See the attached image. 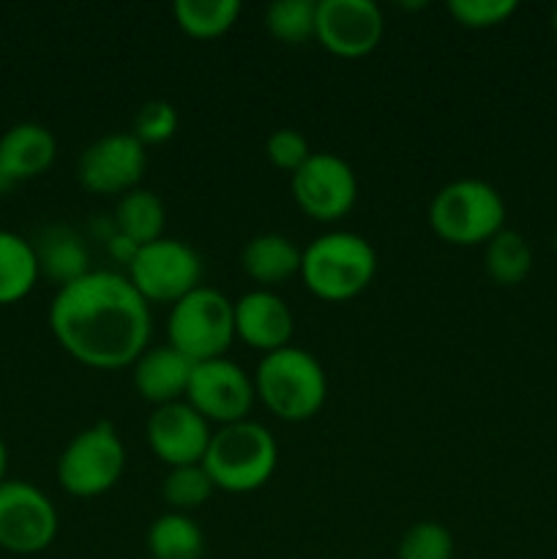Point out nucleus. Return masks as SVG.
I'll list each match as a JSON object with an SVG mask.
<instances>
[{
    "label": "nucleus",
    "instance_id": "nucleus-13",
    "mask_svg": "<svg viewBox=\"0 0 557 559\" xmlns=\"http://www.w3.org/2000/svg\"><path fill=\"white\" fill-rule=\"evenodd\" d=\"M386 20L375 0H317L315 38L339 58H364L380 44Z\"/></svg>",
    "mask_w": 557,
    "mask_h": 559
},
{
    "label": "nucleus",
    "instance_id": "nucleus-30",
    "mask_svg": "<svg viewBox=\"0 0 557 559\" xmlns=\"http://www.w3.org/2000/svg\"><path fill=\"white\" fill-rule=\"evenodd\" d=\"M311 147L306 142V136L295 129H276L271 131L265 142V156L268 162L276 169H284V173L293 175L295 169H300L306 164V158L311 156Z\"/></svg>",
    "mask_w": 557,
    "mask_h": 559
},
{
    "label": "nucleus",
    "instance_id": "nucleus-5",
    "mask_svg": "<svg viewBox=\"0 0 557 559\" xmlns=\"http://www.w3.org/2000/svg\"><path fill=\"white\" fill-rule=\"evenodd\" d=\"M429 224L446 243H489L506 229V200L489 180L457 178L431 197Z\"/></svg>",
    "mask_w": 557,
    "mask_h": 559
},
{
    "label": "nucleus",
    "instance_id": "nucleus-8",
    "mask_svg": "<svg viewBox=\"0 0 557 559\" xmlns=\"http://www.w3.org/2000/svg\"><path fill=\"white\" fill-rule=\"evenodd\" d=\"M126 276L147 304H178L202 284V260L186 240L164 235L137 249Z\"/></svg>",
    "mask_w": 557,
    "mask_h": 559
},
{
    "label": "nucleus",
    "instance_id": "nucleus-14",
    "mask_svg": "<svg viewBox=\"0 0 557 559\" xmlns=\"http://www.w3.org/2000/svg\"><path fill=\"white\" fill-rule=\"evenodd\" d=\"M145 437L158 462L167 467H183V464H202L213 429L186 399H180L153 409Z\"/></svg>",
    "mask_w": 557,
    "mask_h": 559
},
{
    "label": "nucleus",
    "instance_id": "nucleus-22",
    "mask_svg": "<svg viewBox=\"0 0 557 559\" xmlns=\"http://www.w3.org/2000/svg\"><path fill=\"white\" fill-rule=\"evenodd\" d=\"M147 559H202L205 535L189 513L167 511L147 527Z\"/></svg>",
    "mask_w": 557,
    "mask_h": 559
},
{
    "label": "nucleus",
    "instance_id": "nucleus-32",
    "mask_svg": "<svg viewBox=\"0 0 557 559\" xmlns=\"http://www.w3.org/2000/svg\"><path fill=\"white\" fill-rule=\"evenodd\" d=\"M552 33H555V36H557V9L552 11Z\"/></svg>",
    "mask_w": 557,
    "mask_h": 559
},
{
    "label": "nucleus",
    "instance_id": "nucleus-23",
    "mask_svg": "<svg viewBox=\"0 0 557 559\" xmlns=\"http://www.w3.org/2000/svg\"><path fill=\"white\" fill-rule=\"evenodd\" d=\"M484 267L486 276L500 287H513L528 278L533 271V249L528 238L517 229H500L489 243H484Z\"/></svg>",
    "mask_w": 557,
    "mask_h": 559
},
{
    "label": "nucleus",
    "instance_id": "nucleus-28",
    "mask_svg": "<svg viewBox=\"0 0 557 559\" xmlns=\"http://www.w3.org/2000/svg\"><path fill=\"white\" fill-rule=\"evenodd\" d=\"M175 131H178V109L167 98H151V102H145L137 109L131 134L145 147L173 140Z\"/></svg>",
    "mask_w": 557,
    "mask_h": 559
},
{
    "label": "nucleus",
    "instance_id": "nucleus-27",
    "mask_svg": "<svg viewBox=\"0 0 557 559\" xmlns=\"http://www.w3.org/2000/svg\"><path fill=\"white\" fill-rule=\"evenodd\" d=\"M457 544L446 524L418 522L399 540V559H453Z\"/></svg>",
    "mask_w": 557,
    "mask_h": 559
},
{
    "label": "nucleus",
    "instance_id": "nucleus-6",
    "mask_svg": "<svg viewBox=\"0 0 557 559\" xmlns=\"http://www.w3.org/2000/svg\"><path fill=\"white\" fill-rule=\"evenodd\" d=\"M169 347L191 364L224 358L235 342V304L218 289L200 284L173 304L167 317Z\"/></svg>",
    "mask_w": 557,
    "mask_h": 559
},
{
    "label": "nucleus",
    "instance_id": "nucleus-4",
    "mask_svg": "<svg viewBox=\"0 0 557 559\" xmlns=\"http://www.w3.org/2000/svg\"><path fill=\"white\" fill-rule=\"evenodd\" d=\"M377 273V251L364 235L333 229L311 240L300 257L304 284L322 300H349L364 293Z\"/></svg>",
    "mask_w": 557,
    "mask_h": 559
},
{
    "label": "nucleus",
    "instance_id": "nucleus-9",
    "mask_svg": "<svg viewBox=\"0 0 557 559\" xmlns=\"http://www.w3.org/2000/svg\"><path fill=\"white\" fill-rule=\"evenodd\" d=\"M58 508L27 480L0 484V549L11 555H38L58 535Z\"/></svg>",
    "mask_w": 557,
    "mask_h": 559
},
{
    "label": "nucleus",
    "instance_id": "nucleus-16",
    "mask_svg": "<svg viewBox=\"0 0 557 559\" xmlns=\"http://www.w3.org/2000/svg\"><path fill=\"white\" fill-rule=\"evenodd\" d=\"M58 153V140L42 123H16L0 136V191L47 173Z\"/></svg>",
    "mask_w": 557,
    "mask_h": 559
},
{
    "label": "nucleus",
    "instance_id": "nucleus-12",
    "mask_svg": "<svg viewBox=\"0 0 557 559\" xmlns=\"http://www.w3.org/2000/svg\"><path fill=\"white\" fill-rule=\"evenodd\" d=\"M147 169L145 145L131 131L98 136L76 162V180L91 194H118L137 189Z\"/></svg>",
    "mask_w": 557,
    "mask_h": 559
},
{
    "label": "nucleus",
    "instance_id": "nucleus-24",
    "mask_svg": "<svg viewBox=\"0 0 557 559\" xmlns=\"http://www.w3.org/2000/svg\"><path fill=\"white\" fill-rule=\"evenodd\" d=\"M175 22L191 38L224 36L240 16V0H175Z\"/></svg>",
    "mask_w": 557,
    "mask_h": 559
},
{
    "label": "nucleus",
    "instance_id": "nucleus-26",
    "mask_svg": "<svg viewBox=\"0 0 557 559\" xmlns=\"http://www.w3.org/2000/svg\"><path fill=\"white\" fill-rule=\"evenodd\" d=\"M265 27L276 41H311L317 31V0H273L265 9Z\"/></svg>",
    "mask_w": 557,
    "mask_h": 559
},
{
    "label": "nucleus",
    "instance_id": "nucleus-11",
    "mask_svg": "<svg viewBox=\"0 0 557 559\" xmlns=\"http://www.w3.org/2000/svg\"><path fill=\"white\" fill-rule=\"evenodd\" d=\"M254 377L244 371L235 360L224 358L202 360L194 364L189 380V391H186V402L208 420L216 426L238 424V420L249 418L251 407H254Z\"/></svg>",
    "mask_w": 557,
    "mask_h": 559
},
{
    "label": "nucleus",
    "instance_id": "nucleus-21",
    "mask_svg": "<svg viewBox=\"0 0 557 559\" xmlns=\"http://www.w3.org/2000/svg\"><path fill=\"white\" fill-rule=\"evenodd\" d=\"M38 276L42 271L31 240L0 229V306L25 298L36 287Z\"/></svg>",
    "mask_w": 557,
    "mask_h": 559
},
{
    "label": "nucleus",
    "instance_id": "nucleus-31",
    "mask_svg": "<svg viewBox=\"0 0 557 559\" xmlns=\"http://www.w3.org/2000/svg\"><path fill=\"white\" fill-rule=\"evenodd\" d=\"M5 469H9V448H5L3 437H0V484L5 480Z\"/></svg>",
    "mask_w": 557,
    "mask_h": 559
},
{
    "label": "nucleus",
    "instance_id": "nucleus-15",
    "mask_svg": "<svg viewBox=\"0 0 557 559\" xmlns=\"http://www.w3.org/2000/svg\"><path fill=\"white\" fill-rule=\"evenodd\" d=\"M293 311L273 289H251L235 300V336L262 355L287 347L293 338Z\"/></svg>",
    "mask_w": 557,
    "mask_h": 559
},
{
    "label": "nucleus",
    "instance_id": "nucleus-18",
    "mask_svg": "<svg viewBox=\"0 0 557 559\" xmlns=\"http://www.w3.org/2000/svg\"><path fill=\"white\" fill-rule=\"evenodd\" d=\"M300 257H304V249H298L287 235L260 233L246 240L240 251V265L251 282L262 284V289H271L300 273Z\"/></svg>",
    "mask_w": 557,
    "mask_h": 559
},
{
    "label": "nucleus",
    "instance_id": "nucleus-17",
    "mask_svg": "<svg viewBox=\"0 0 557 559\" xmlns=\"http://www.w3.org/2000/svg\"><path fill=\"white\" fill-rule=\"evenodd\" d=\"M131 366H134V388L142 402L162 407L186 399L194 364L175 347L164 344V347L145 349Z\"/></svg>",
    "mask_w": 557,
    "mask_h": 559
},
{
    "label": "nucleus",
    "instance_id": "nucleus-20",
    "mask_svg": "<svg viewBox=\"0 0 557 559\" xmlns=\"http://www.w3.org/2000/svg\"><path fill=\"white\" fill-rule=\"evenodd\" d=\"M112 224L123 238L131 240V243L145 246L151 243V240L164 238L167 207H164L162 197H158L156 191L137 186V189L118 197Z\"/></svg>",
    "mask_w": 557,
    "mask_h": 559
},
{
    "label": "nucleus",
    "instance_id": "nucleus-3",
    "mask_svg": "<svg viewBox=\"0 0 557 559\" xmlns=\"http://www.w3.org/2000/svg\"><path fill=\"white\" fill-rule=\"evenodd\" d=\"M278 464V445L271 429L246 418L238 424L218 426L211 437L202 467L213 486L229 495H249L273 478Z\"/></svg>",
    "mask_w": 557,
    "mask_h": 559
},
{
    "label": "nucleus",
    "instance_id": "nucleus-25",
    "mask_svg": "<svg viewBox=\"0 0 557 559\" xmlns=\"http://www.w3.org/2000/svg\"><path fill=\"white\" fill-rule=\"evenodd\" d=\"M216 491L211 475L202 464H183V467H169L164 475L162 497L175 513H194L197 508L205 506L211 495Z\"/></svg>",
    "mask_w": 557,
    "mask_h": 559
},
{
    "label": "nucleus",
    "instance_id": "nucleus-7",
    "mask_svg": "<svg viewBox=\"0 0 557 559\" xmlns=\"http://www.w3.org/2000/svg\"><path fill=\"white\" fill-rule=\"evenodd\" d=\"M126 473V445L109 420L76 431L58 459V480L69 495L98 497Z\"/></svg>",
    "mask_w": 557,
    "mask_h": 559
},
{
    "label": "nucleus",
    "instance_id": "nucleus-2",
    "mask_svg": "<svg viewBox=\"0 0 557 559\" xmlns=\"http://www.w3.org/2000/svg\"><path fill=\"white\" fill-rule=\"evenodd\" d=\"M257 399L287 424L315 418L328 399V374L304 347L273 349L260 358L254 374Z\"/></svg>",
    "mask_w": 557,
    "mask_h": 559
},
{
    "label": "nucleus",
    "instance_id": "nucleus-10",
    "mask_svg": "<svg viewBox=\"0 0 557 559\" xmlns=\"http://www.w3.org/2000/svg\"><path fill=\"white\" fill-rule=\"evenodd\" d=\"M293 200L315 222H336L353 211L358 200V175L342 156L317 151L289 175Z\"/></svg>",
    "mask_w": 557,
    "mask_h": 559
},
{
    "label": "nucleus",
    "instance_id": "nucleus-19",
    "mask_svg": "<svg viewBox=\"0 0 557 559\" xmlns=\"http://www.w3.org/2000/svg\"><path fill=\"white\" fill-rule=\"evenodd\" d=\"M33 249H36L38 257V271L52 278V282H58V287L91 273V251H87L85 240L71 227L44 229L38 243H33Z\"/></svg>",
    "mask_w": 557,
    "mask_h": 559
},
{
    "label": "nucleus",
    "instance_id": "nucleus-1",
    "mask_svg": "<svg viewBox=\"0 0 557 559\" xmlns=\"http://www.w3.org/2000/svg\"><path fill=\"white\" fill-rule=\"evenodd\" d=\"M49 328L80 364L123 369L147 349L153 317L126 273L91 271L58 287L49 304Z\"/></svg>",
    "mask_w": 557,
    "mask_h": 559
},
{
    "label": "nucleus",
    "instance_id": "nucleus-29",
    "mask_svg": "<svg viewBox=\"0 0 557 559\" xmlns=\"http://www.w3.org/2000/svg\"><path fill=\"white\" fill-rule=\"evenodd\" d=\"M517 0H448V14L459 25L475 27V31L502 25V22L517 14Z\"/></svg>",
    "mask_w": 557,
    "mask_h": 559
}]
</instances>
